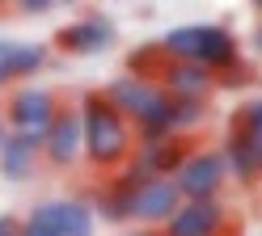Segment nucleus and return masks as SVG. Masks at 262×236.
<instances>
[{"mask_svg":"<svg viewBox=\"0 0 262 236\" xmlns=\"http://www.w3.org/2000/svg\"><path fill=\"white\" fill-rule=\"evenodd\" d=\"M233 127L254 144V152L262 156V101H245V106L237 110V118H233Z\"/></svg>","mask_w":262,"mask_h":236,"instance_id":"obj_17","label":"nucleus"},{"mask_svg":"<svg viewBox=\"0 0 262 236\" xmlns=\"http://www.w3.org/2000/svg\"><path fill=\"white\" fill-rule=\"evenodd\" d=\"M157 93H161V84H157V80H148V76H131V72L114 76L106 89H102V97H106L110 106L127 118L131 127H136L140 118H144V110L152 106V97H157Z\"/></svg>","mask_w":262,"mask_h":236,"instance_id":"obj_9","label":"nucleus"},{"mask_svg":"<svg viewBox=\"0 0 262 236\" xmlns=\"http://www.w3.org/2000/svg\"><path fill=\"white\" fill-rule=\"evenodd\" d=\"M59 110V97L51 89H38V84H26V89H13L9 110H5V127H13L17 135H30V139L42 144L47 127Z\"/></svg>","mask_w":262,"mask_h":236,"instance_id":"obj_5","label":"nucleus"},{"mask_svg":"<svg viewBox=\"0 0 262 236\" xmlns=\"http://www.w3.org/2000/svg\"><path fill=\"white\" fill-rule=\"evenodd\" d=\"M127 236H161L157 228H140V232H127Z\"/></svg>","mask_w":262,"mask_h":236,"instance_id":"obj_22","label":"nucleus"},{"mask_svg":"<svg viewBox=\"0 0 262 236\" xmlns=\"http://www.w3.org/2000/svg\"><path fill=\"white\" fill-rule=\"evenodd\" d=\"M190 156L186 152V135H157V139H136L131 156L123 164V181L140 185V181H152V177H173L178 164Z\"/></svg>","mask_w":262,"mask_h":236,"instance_id":"obj_3","label":"nucleus"},{"mask_svg":"<svg viewBox=\"0 0 262 236\" xmlns=\"http://www.w3.org/2000/svg\"><path fill=\"white\" fill-rule=\"evenodd\" d=\"M34 211H38L59 236H93V224H97L89 198H51V202H38Z\"/></svg>","mask_w":262,"mask_h":236,"instance_id":"obj_10","label":"nucleus"},{"mask_svg":"<svg viewBox=\"0 0 262 236\" xmlns=\"http://www.w3.org/2000/svg\"><path fill=\"white\" fill-rule=\"evenodd\" d=\"M85 152V139H80V110L76 106H59L51 127L42 135V160H51L55 169H72Z\"/></svg>","mask_w":262,"mask_h":236,"instance_id":"obj_7","label":"nucleus"},{"mask_svg":"<svg viewBox=\"0 0 262 236\" xmlns=\"http://www.w3.org/2000/svg\"><path fill=\"white\" fill-rule=\"evenodd\" d=\"M59 5H63V0H59Z\"/></svg>","mask_w":262,"mask_h":236,"instance_id":"obj_27","label":"nucleus"},{"mask_svg":"<svg viewBox=\"0 0 262 236\" xmlns=\"http://www.w3.org/2000/svg\"><path fill=\"white\" fill-rule=\"evenodd\" d=\"M254 5H258V9H262V0H254Z\"/></svg>","mask_w":262,"mask_h":236,"instance_id":"obj_25","label":"nucleus"},{"mask_svg":"<svg viewBox=\"0 0 262 236\" xmlns=\"http://www.w3.org/2000/svg\"><path fill=\"white\" fill-rule=\"evenodd\" d=\"M80 139H85V156L93 169H119L127 164L131 148H136V127L110 106L102 93L80 97Z\"/></svg>","mask_w":262,"mask_h":236,"instance_id":"obj_1","label":"nucleus"},{"mask_svg":"<svg viewBox=\"0 0 262 236\" xmlns=\"http://www.w3.org/2000/svg\"><path fill=\"white\" fill-rule=\"evenodd\" d=\"M13 5H17L21 13H47V9H55L59 0H13Z\"/></svg>","mask_w":262,"mask_h":236,"instance_id":"obj_20","label":"nucleus"},{"mask_svg":"<svg viewBox=\"0 0 262 236\" xmlns=\"http://www.w3.org/2000/svg\"><path fill=\"white\" fill-rule=\"evenodd\" d=\"M0 5H5V0H0Z\"/></svg>","mask_w":262,"mask_h":236,"instance_id":"obj_26","label":"nucleus"},{"mask_svg":"<svg viewBox=\"0 0 262 236\" xmlns=\"http://www.w3.org/2000/svg\"><path fill=\"white\" fill-rule=\"evenodd\" d=\"M42 63H47V46L0 38V89H9L13 80H26V76L42 72Z\"/></svg>","mask_w":262,"mask_h":236,"instance_id":"obj_14","label":"nucleus"},{"mask_svg":"<svg viewBox=\"0 0 262 236\" xmlns=\"http://www.w3.org/2000/svg\"><path fill=\"white\" fill-rule=\"evenodd\" d=\"M5 135H9V127H5V114H0V144H5Z\"/></svg>","mask_w":262,"mask_h":236,"instance_id":"obj_23","label":"nucleus"},{"mask_svg":"<svg viewBox=\"0 0 262 236\" xmlns=\"http://www.w3.org/2000/svg\"><path fill=\"white\" fill-rule=\"evenodd\" d=\"M203 114H207V106H203V101H178V97H173V110H169L173 135H186V131H194V127L203 123Z\"/></svg>","mask_w":262,"mask_h":236,"instance_id":"obj_18","label":"nucleus"},{"mask_svg":"<svg viewBox=\"0 0 262 236\" xmlns=\"http://www.w3.org/2000/svg\"><path fill=\"white\" fill-rule=\"evenodd\" d=\"M161 72H165L161 76V89L178 101H203L211 93V84H216V72H207L199 63H182V59H169Z\"/></svg>","mask_w":262,"mask_h":236,"instance_id":"obj_11","label":"nucleus"},{"mask_svg":"<svg viewBox=\"0 0 262 236\" xmlns=\"http://www.w3.org/2000/svg\"><path fill=\"white\" fill-rule=\"evenodd\" d=\"M38 160H42V144H38V139H30V135H17V131H9V135H5V144H0V177H9V181H26V177H34Z\"/></svg>","mask_w":262,"mask_h":236,"instance_id":"obj_13","label":"nucleus"},{"mask_svg":"<svg viewBox=\"0 0 262 236\" xmlns=\"http://www.w3.org/2000/svg\"><path fill=\"white\" fill-rule=\"evenodd\" d=\"M114 42V26L106 17H80V21H68L59 30V46L68 55H97Z\"/></svg>","mask_w":262,"mask_h":236,"instance_id":"obj_12","label":"nucleus"},{"mask_svg":"<svg viewBox=\"0 0 262 236\" xmlns=\"http://www.w3.org/2000/svg\"><path fill=\"white\" fill-rule=\"evenodd\" d=\"M161 55L182 59V63H199L220 76L228 67H237V38L224 26H178L161 38Z\"/></svg>","mask_w":262,"mask_h":236,"instance_id":"obj_2","label":"nucleus"},{"mask_svg":"<svg viewBox=\"0 0 262 236\" xmlns=\"http://www.w3.org/2000/svg\"><path fill=\"white\" fill-rule=\"evenodd\" d=\"M17 236H59V232H55L51 224H47V219H42L38 211H30V215L21 219V232H17Z\"/></svg>","mask_w":262,"mask_h":236,"instance_id":"obj_19","label":"nucleus"},{"mask_svg":"<svg viewBox=\"0 0 262 236\" xmlns=\"http://www.w3.org/2000/svg\"><path fill=\"white\" fill-rule=\"evenodd\" d=\"M89 207H93V215H102L106 224H127L131 219V181H123L119 173H114L110 181L97 185Z\"/></svg>","mask_w":262,"mask_h":236,"instance_id":"obj_15","label":"nucleus"},{"mask_svg":"<svg viewBox=\"0 0 262 236\" xmlns=\"http://www.w3.org/2000/svg\"><path fill=\"white\" fill-rule=\"evenodd\" d=\"M220 156H224V164H228V177H237V181H258V177H262V156L254 152V144L245 139L237 127L228 131Z\"/></svg>","mask_w":262,"mask_h":236,"instance_id":"obj_16","label":"nucleus"},{"mask_svg":"<svg viewBox=\"0 0 262 236\" xmlns=\"http://www.w3.org/2000/svg\"><path fill=\"white\" fill-rule=\"evenodd\" d=\"M228 181V164L216 148H203V152H190V156L178 164L173 173V185L178 194H182V202H194V198H220Z\"/></svg>","mask_w":262,"mask_h":236,"instance_id":"obj_4","label":"nucleus"},{"mask_svg":"<svg viewBox=\"0 0 262 236\" xmlns=\"http://www.w3.org/2000/svg\"><path fill=\"white\" fill-rule=\"evenodd\" d=\"M254 46H258V51H262V26H258V34H254Z\"/></svg>","mask_w":262,"mask_h":236,"instance_id":"obj_24","label":"nucleus"},{"mask_svg":"<svg viewBox=\"0 0 262 236\" xmlns=\"http://www.w3.org/2000/svg\"><path fill=\"white\" fill-rule=\"evenodd\" d=\"M161 236H228V207L220 198L182 202V207L161 224Z\"/></svg>","mask_w":262,"mask_h":236,"instance_id":"obj_6","label":"nucleus"},{"mask_svg":"<svg viewBox=\"0 0 262 236\" xmlns=\"http://www.w3.org/2000/svg\"><path fill=\"white\" fill-rule=\"evenodd\" d=\"M21 232V219L17 215H0V236H17Z\"/></svg>","mask_w":262,"mask_h":236,"instance_id":"obj_21","label":"nucleus"},{"mask_svg":"<svg viewBox=\"0 0 262 236\" xmlns=\"http://www.w3.org/2000/svg\"><path fill=\"white\" fill-rule=\"evenodd\" d=\"M182 207V194H178L173 177H152L131 185V219H140L144 228H157Z\"/></svg>","mask_w":262,"mask_h":236,"instance_id":"obj_8","label":"nucleus"}]
</instances>
